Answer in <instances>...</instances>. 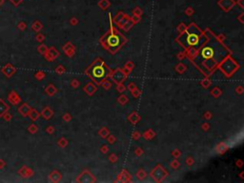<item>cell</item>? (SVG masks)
Wrapping results in <instances>:
<instances>
[{
	"mask_svg": "<svg viewBox=\"0 0 244 183\" xmlns=\"http://www.w3.org/2000/svg\"><path fill=\"white\" fill-rule=\"evenodd\" d=\"M16 72V69L14 65H12L11 63H7L4 67L1 69V73L4 74V76L7 77V78H10Z\"/></svg>",
	"mask_w": 244,
	"mask_h": 183,
	"instance_id": "1",
	"label": "cell"
},
{
	"mask_svg": "<svg viewBox=\"0 0 244 183\" xmlns=\"http://www.w3.org/2000/svg\"><path fill=\"white\" fill-rule=\"evenodd\" d=\"M8 100L10 101L12 105H17V104L21 101V100H20V97H18V95H17L14 91H12V92L9 93V95H8Z\"/></svg>",
	"mask_w": 244,
	"mask_h": 183,
	"instance_id": "2",
	"label": "cell"
},
{
	"mask_svg": "<svg viewBox=\"0 0 244 183\" xmlns=\"http://www.w3.org/2000/svg\"><path fill=\"white\" fill-rule=\"evenodd\" d=\"M119 43H120V39L117 35H111L108 38V44L111 47H117V46L119 45Z\"/></svg>",
	"mask_w": 244,
	"mask_h": 183,
	"instance_id": "3",
	"label": "cell"
},
{
	"mask_svg": "<svg viewBox=\"0 0 244 183\" xmlns=\"http://www.w3.org/2000/svg\"><path fill=\"white\" fill-rule=\"evenodd\" d=\"M93 76L96 77V78H101V77L105 74V71L102 67H95V69L93 70Z\"/></svg>",
	"mask_w": 244,
	"mask_h": 183,
	"instance_id": "4",
	"label": "cell"
},
{
	"mask_svg": "<svg viewBox=\"0 0 244 183\" xmlns=\"http://www.w3.org/2000/svg\"><path fill=\"white\" fill-rule=\"evenodd\" d=\"M10 107L3 99L0 98V117H2V116L6 112H9Z\"/></svg>",
	"mask_w": 244,
	"mask_h": 183,
	"instance_id": "5",
	"label": "cell"
},
{
	"mask_svg": "<svg viewBox=\"0 0 244 183\" xmlns=\"http://www.w3.org/2000/svg\"><path fill=\"white\" fill-rule=\"evenodd\" d=\"M18 112L22 114L23 116H26L27 114H29V113L31 112V109H30V107L28 106L27 104H23L22 106L19 107V109H18Z\"/></svg>",
	"mask_w": 244,
	"mask_h": 183,
	"instance_id": "6",
	"label": "cell"
},
{
	"mask_svg": "<svg viewBox=\"0 0 244 183\" xmlns=\"http://www.w3.org/2000/svg\"><path fill=\"white\" fill-rule=\"evenodd\" d=\"M20 173L21 176H23V178H29V176L32 175V172H31V170L29 168H26V167H22V168L20 169V171L18 172Z\"/></svg>",
	"mask_w": 244,
	"mask_h": 183,
	"instance_id": "7",
	"label": "cell"
},
{
	"mask_svg": "<svg viewBox=\"0 0 244 183\" xmlns=\"http://www.w3.org/2000/svg\"><path fill=\"white\" fill-rule=\"evenodd\" d=\"M2 117H3V119H4L6 122H10L11 120H12V114L10 113H8V112H6V113L2 116Z\"/></svg>",
	"mask_w": 244,
	"mask_h": 183,
	"instance_id": "8",
	"label": "cell"
},
{
	"mask_svg": "<svg viewBox=\"0 0 244 183\" xmlns=\"http://www.w3.org/2000/svg\"><path fill=\"white\" fill-rule=\"evenodd\" d=\"M29 114H30V116L32 119H36L37 118V113L36 112H30Z\"/></svg>",
	"mask_w": 244,
	"mask_h": 183,
	"instance_id": "9",
	"label": "cell"
},
{
	"mask_svg": "<svg viewBox=\"0 0 244 183\" xmlns=\"http://www.w3.org/2000/svg\"><path fill=\"white\" fill-rule=\"evenodd\" d=\"M6 167V161L4 159H0V170L4 169Z\"/></svg>",
	"mask_w": 244,
	"mask_h": 183,
	"instance_id": "10",
	"label": "cell"
},
{
	"mask_svg": "<svg viewBox=\"0 0 244 183\" xmlns=\"http://www.w3.org/2000/svg\"><path fill=\"white\" fill-rule=\"evenodd\" d=\"M10 1L12 3V4L14 5H15V6H17V5H19L21 2L23 1V0H10Z\"/></svg>",
	"mask_w": 244,
	"mask_h": 183,
	"instance_id": "11",
	"label": "cell"
},
{
	"mask_svg": "<svg viewBox=\"0 0 244 183\" xmlns=\"http://www.w3.org/2000/svg\"><path fill=\"white\" fill-rule=\"evenodd\" d=\"M18 29H20V30H24L25 29V27H26V25H25L24 22H20L19 24H18Z\"/></svg>",
	"mask_w": 244,
	"mask_h": 183,
	"instance_id": "12",
	"label": "cell"
},
{
	"mask_svg": "<svg viewBox=\"0 0 244 183\" xmlns=\"http://www.w3.org/2000/svg\"><path fill=\"white\" fill-rule=\"evenodd\" d=\"M35 130H36V127H35V126L31 125V126L29 127V131H30L31 133H34V132H35Z\"/></svg>",
	"mask_w": 244,
	"mask_h": 183,
	"instance_id": "13",
	"label": "cell"
},
{
	"mask_svg": "<svg viewBox=\"0 0 244 183\" xmlns=\"http://www.w3.org/2000/svg\"><path fill=\"white\" fill-rule=\"evenodd\" d=\"M3 4V0H0V6Z\"/></svg>",
	"mask_w": 244,
	"mask_h": 183,
	"instance_id": "14",
	"label": "cell"
}]
</instances>
